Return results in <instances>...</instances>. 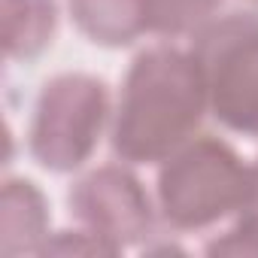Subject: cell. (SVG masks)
Wrapping results in <instances>:
<instances>
[{"mask_svg":"<svg viewBox=\"0 0 258 258\" xmlns=\"http://www.w3.org/2000/svg\"><path fill=\"white\" fill-rule=\"evenodd\" d=\"M207 112L191 49L152 46L124 73L112 118V152L127 164H161L198 137Z\"/></svg>","mask_w":258,"mask_h":258,"instance_id":"1","label":"cell"},{"mask_svg":"<svg viewBox=\"0 0 258 258\" xmlns=\"http://www.w3.org/2000/svg\"><path fill=\"white\" fill-rule=\"evenodd\" d=\"M249 195V164L216 137L198 134L158 173V210L176 231H204L240 213Z\"/></svg>","mask_w":258,"mask_h":258,"instance_id":"2","label":"cell"},{"mask_svg":"<svg viewBox=\"0 0 258 258\" xmlns=\"http://www.w3.org/2000/svg\"><path fill=\"white\" fill-rule=\"evenodd\" d=\"M207 109L231 134L258 140V13L216 16L191 37Z\"/></svg>","mask_w":258,"mask_h":258,"instance_id":"3","label":"cell"},{"mask_svg":"<svg viewBox=\"0 0 258 258\" xmlns=\"http://www.w3.org/2000/svg\"><path fill=\"white\" fill-rule=\"evenodd\" d=\"M109 118L106 85L85 73H64L43 85L28 146L37 164L55 173L82 167L100 143Z\"/></svg>","mask_w":258,"mask_h":258,"instance_id":"4","label":"cell"},{"mask_svg":"<svg viewBox=\"0 0 258 258\" xmlns=\"http://www.w3.org/2000/svg\"><path fill=\"white\" fill-rule=\"evenodd\" d=\"M152 210L143 182L124 167H100L70 188V213L82 222V231L115 252L152 234Z\"/></svg>","mask_w":258,"mask_h":258,"instance_id":"5","label":"cell"},{"mask_svg":"<svg viewBox=\"0 0 258 258\" xmlns=\"http://www.w3.org/2000/svg\"><path fill=\"white\" fill-rule=\"evenodd\" d=\"M76 28L97 46H131L149 34V0H70Z\"/></svg>","mask_w":258,"mask_h":258,"instance_id":"6","label":"cell"},{"mask_svg":"<svg viewBox=\"0 0 258 258\" xmlns=\"http://www.w3.org/2000/svg\"><path fill=\"white\" fill-rule=\"evenodd\" d=\"M22 16L7 13V31L22 22L19 31L7 34V52L10 58H37L55 34V4L52 0H19Z\"/></svg>","mask_w":258,"mask_h":258,"instance_id":"7","label":"cell"},{"mask_svg":"<svg viewBox=\"0 0 258 258\" xmlns=\"http://www.w3.org/2000/svg\"><path fill=\"white\" fill-rule=\"evenodd\" d=\"M222 0H149V34L155 37H195L207 28Z\"/></svg>","mask_w":258,"mask_h":258,"instance_id":"8","label":"cell"},{"mask_svg":"<svg viewBox=\"0 0 258 258\" xmlns=\"http://www.w3.org/2000/svg\"><path fill=\"white\" fill-rule=\"evenodd\" d=\"M207 252H258V158L249 164V195L240 210V222L222 240H213Z\"/></svg>","mask_w":258,"mask_h":258,"instance_id":"9","label":"cell"},{"mask_svg":"<svg viewBox=\"0 0 258 258\" xmlns=\"http://www.w3.org/2000/svg\"><path fill=\"white\" fill-rule=\"evenodd\" d=\"M255 4H258V0H255Z\"/></svg>","mask_w":258,"mask_h":258,"instance_id":"10","label":"cell"}]
</instances>
